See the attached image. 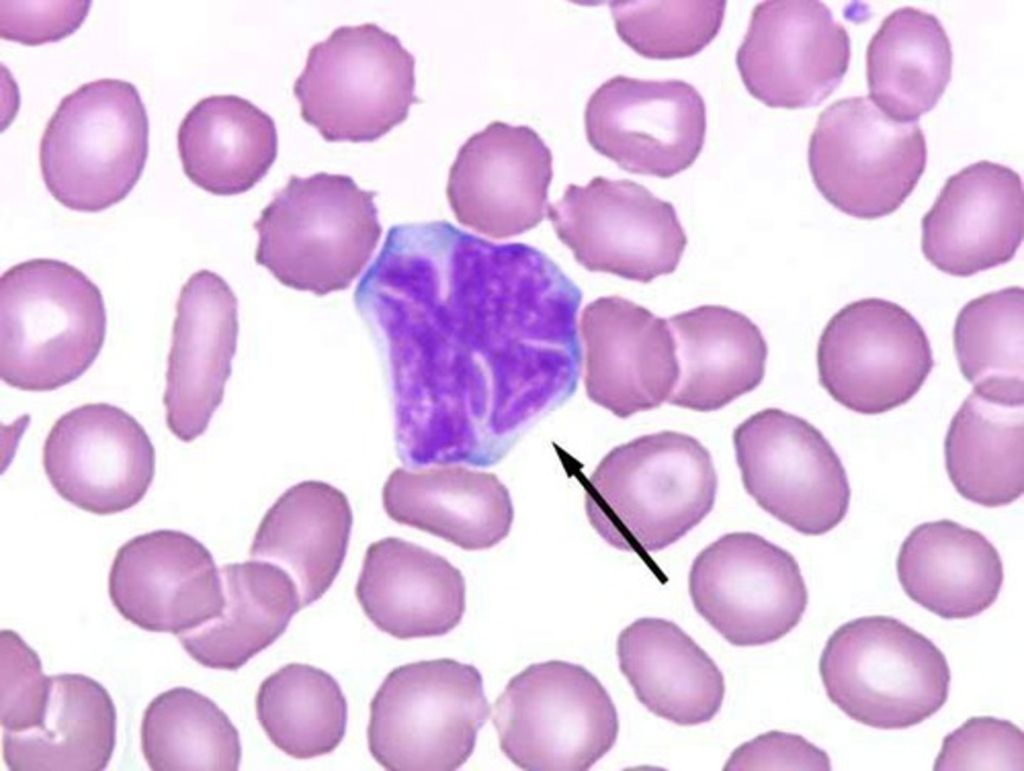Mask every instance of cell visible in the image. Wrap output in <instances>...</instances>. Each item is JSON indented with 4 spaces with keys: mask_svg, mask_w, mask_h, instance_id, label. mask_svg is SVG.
<instances>
[{
    "mask_svg": "<svg viewBox=\"0 0 1024 771\" xmlns=\"http://www.w3.org/2000/svg\"><path fill=\"white\" fill-rule=\"evenodd\" d=\"M353 300L411 468L491 466L577 389L582 292L531 245L446 220L393 225Z\"/></svg>",
    "mask_w": 1024,
    "mask_h": 771,
    "instance_id": "6da1fadb",
    "label": "cell"
},
{
    "mask_svg": "<svg viewBox=\"0 0 1024 771\" xmlns=\"http://www.w3.org/2000/svg\"><path fill=\"white\" fill-rule=\"evenodd\" d=\"M718 487L708 449L695 437L660 431L610 450L591 474L585 512L609 545L657 552L712 510Z\"/></svg>",
    "mask_w": 1024,
    "mask_h": 771,
    "instance_id": "7a4b0ae2",
    "label": "cell"
},
{
    "mask_svg": "<svg viewBox=\"0 0 1024 771\" xmlns=\"http://www.w3.org/2000/svg\"><path fill=\"white\" fill-rule=\"evenodd\" d=\"M98 286L76 267L36 258L0 279V376L24 391H52L84 374L106 335Z\"/></svg>",
    "mask_w": 1024,
    "mask_h": 771,
    "instance_id": "3957f363",
    "label": "cell"
},
{
    "mask_svg": "<svg viewBox=\"0 0 1024 771\" xmlns=\"http://www.w3.org/2000/svg\"><path fill=\"white\" fill-rule=\"evenodd\" d=\"M376 195L344 174L290 176L253 224L256 263L298 291L347 289L382 234Z\"/></svg>",
    "mask_w": 1024,
    "mask_h": 771,
    "instance_id": "277c9868",
    "label": "cell"
},
{
    "mask_svg": "<svg viewBox=\"0 0 1024 771\" xmlns=\"http://www.w3.org/2000/svg\"><path fill=\"white\" fill-rule=\"evenodd\" d=\"M149 120L136 86L103 78L66 95L39 146L42 178L64 207L99 212L122 201L142 175Z\"/></svg>",
    "mask_w": 1024,
    "mask_h": 771,
    "instance_id": "5b68a950",
    "label": "cell"
},
{
    "mask_svg": "<svg viewBox=\"0 0 1024 771\" xmlns=\"http://www.w3.org/2000/svg\"><path fill=\"white\" fill-rule=\"evenodd\" d=\"M819 674L829 700L849 718L885 730L909 728L936 714L951 681L943 652L885 615L839 626L822 650Z\"/></svg>",
    "mask_w": 1024,
    "mask_h": 771,
    "instance_id": "8992f818",
    "label": "cell"
},
{
    "mask_svg": "<svg viewBox=\"0 0 1024 771\" xmlns=\"http://www.w3.org/2000/svg\"><path fill=\"white\" fill-rule=\"evenodd\" d=\"M415 58L375 23L340 26L314 44L293 93L302 119L327 142H373L404 122L415 95Z\"/></svg>",
    "mask_w": 1024,
    "mask_h": 771,
    "instance_id": "52a82bcc",
    "label": "cell"
},
{
    "mask_svg": "<svg viewBox=\"0 0 1024 771\" xmlns=\"http://www.w3.org/2000/svg\"><path fill=\"white\" fill-rule=\"evenodd\" d=\"M490 712L473 665L447 658L401 665L371 700L368 748L387 770H455L473 753Z\"/></svg>",
    "mask_w": 1024,
    "mask_h": 771,
    "instance_id": "ba28073f",
    "label": "cell"
},
{
    "mask_svg": "<svg viewBox=\"0 0 1024 771\" xmlns=\"http://www.w3.org/2000/svg\"><path fill=\"white\" fill-rule=\"evenodd\" d=\"M501 751L529 771H582L614 746L619 720L601 682L581 665L534 663L511 678L493 706Z\"/></svg>",
    "mask_w": 1024,
    "mask_h": 771,
    "instance_id": "9c48e42d",
    "label": "cell"
},
{
    "mask_svg": "<svg viewBox=\"0 0 1024 771\" xmlns=\"http://www.w3.org/2000/svg\"><path fill=\"white\" fill-rule=\"evenodd\" d=\"M926 140L916 122H900L868 97L836 100L819 115L808 165L821 195L859 219L895 212L924 173Z\"/></svg>",
    "mask_w": 1024,
    "mask_h": 771,
    "instance_id": "30bf717a",
    "label": "cell"
},
{
    "mask_svg": "<svg viewBox=\"0 0 1024 771\" xmlns=\"http://www.w3.org/2000/svg\"><path fill=\"white\" fill-rule=\"evenodd\" d=\"M547 217L585 269L640 283L672 274L688 243L673 204L627 179L569 184Z\"/></svg>",
    "mask_w": 1024,
    "mask_h": 771,
    "instance_id": "8fae6325",
    "label": "cell"
},
{
    "mask_svg": "<svg viewBox=\"0 0 1024 771\" xmlns=\"http://www.w3.org/2000/svg\"><path fill=\"white\" fill-rule=\"evenodd\" d=\"M733 444L746 492L780 522L817 536L845 518L851 498L845 468L807 420L766 408L735 428Z\"/></svg>",
    "mask_w": 1024,
    "mask_h": 771,
    "instance_id": "7c38bea8",
    "label": "cell"
},
{
    "mask_svg": "<svg viewBox=\"0 0 1024 771\" xmlns=\"http://www.w3.org/2000/svg\"><path fill=\"white\" fill-rule=\"evenodd\" d=\"M819 382L839 404L876 415L907 403L934 366L929 339L916 318L882 298L837 311L817 345Z\"/></svg>",
    "mask_w": 1024,
    "mask_h": 771,
    "instance_id": "4fadbf2b",
    "label": "cell"
},
{
    "mask_svg": "<svg viewBox=\"0 0 1024 771\" xmlns=\"http://www.w3.org/2000/svg\"><path fill=\"white\" fill-rule=\"evenodd\" d=\"M694 608L727 642H775L801 621L808 591L794 556L752 532L725 534L694 559L688 577Z\"/></svg>",
    "mask_w": 1024,
    "mask_h": 771,
    "instance_id": "5bb4252c",
    "label": "cell"
},
{
    "mask_svg": "<svg viewBox=\"0 0 1024 771\" xmlns=\"http://www.w3.org/2000/svg\"><path fill=\"white\" fill-rule=\"evenodd\" d=\"M585 132L591 147L621 169L670 178L703 149L706 106L691 84L617 75L589 97Z\"/></svg>",
    "mask_w": 1024,
    "mask_h": 771,
    "instance_id": "9a60e30c",
    "label": "cell"
},
{
    "mask_svg": "<svg viewBox=\"0 0 1024 771\" xmlns=\"http://www.w3.org/2000/svg\"><path fill=\"white\" fill-rule=\"evenodd\" d=\"M850 57V36L826 4L773 0L753 8L736 65L754 98L771 108L802 109L839 86Z\"/></svg>",
    "mask_w": 1024,
    "mask_h": 771,
    "instance_id": "2e32d148",
    "label": "cell"
},
{
    "mask_svg": "<svg viewBox=\"0 0 1024 771\" xmlns=\"http://www.w3.org/2000/svg\"><path fill=\"white\" fill-rule=\"evenodd\" d=\"M42 463L64 500L92 514L110 515L144 498L156 456L132 415L108 403H89L56 420L44 442Z\"/></svg>",
    "mask_w": 1024,
    "mask_h": 771,
    "instance_id": "e0dca14e",
    "label": "cell"
},
{
    "mask_svg": "<svg viewBox=\"0 0 1024 771\" xmlns=\"http://www.w3.org/2000/svg\"><path fill=\"white\" fill-rule=\"evenodd\" d=\"M552 162L531 127L491 122L462 144L450 167L446 196L455 218L494 239L533 229L548 206Z\"/></svg>",
    "mask_w": 1024,
    "mask_h": 771,
    "instance_id": "ac0fdd59",
    "label": "cell"
},
{
    "mask_svg": "<svg viewBox=\"0 0 1024 771\" xmlns=\"http://www.w3.org/2000/svg\"><path fill=\"white\" fill-rule=\"evenodd\" d=\"M108 592L127 621L175 636L221 615L220 570L195 537L160 529L133 537L116 552Z\"/></svg>",
    "mask_w": 1024,
    "mask_h": 771,
    "instance_id": "d6986e66",
    "label": "cell"
},
{
    "mask_svg": "<svg viewBox=\"0 0 1024 771\" xmlns=\"http://www.w3.org/2000/svg\"><path fill=\"white\" fill-rule=\"evenodd\" d=\"M588 398L625 419L660 407L680 374L668 320L618 295L585 306L580 319Z\"/></svg>",
    "mask_w": 1024,
    "mask_h": 771,
    "instance_id": "ffe728a7",
    "label": "cell"
},
{
    "mask_svg": "<svg viewBox=\"0 0 1024 771\" xmlns=\"http://www.w3.org/2000/svg\"><path fill=\"white\" fill-rule=\"evenodd\" d=\"M1023 231L1020 175L982 160L948 177L922 218L921 247L941 272L969 277L1011 261Z\"/></svg>",
    "mask_w": 1024,
    "mask_h": 771,
    "instance_id": "44dd1931",
    "label": "cell"
},
{
    "mask_svg": "<svg viewBox=\"0 0 1024 771\" xmlns=\"http://www.w3.org/2000/svg\"><path fill=\"white\" fill-rule=\"evenodd\" d=\"M238 330L227 282L207 269L192 274L177 301L163 396L166 424L181 441L202 435L222 403Z\"/></svg>",
    "mask_w": 1024,
    "mask_h": 771,
    "instance_id": "7402d4cb",
    "label": "cell"
},
{
    "mask_svg": "<svg viewBox=\"0 0 1024 771\" xmlns=\"http://www.w3.org/2000/svg\"><path fill=\"white\" fill-rule=\"evenodd\" d=\"M366 617L397 639L447 634L465 611V581L444 557L398 537L370 544L355 588Z\"/></svg>",
    "mask_w": 1024,
    "mask_h": 771,
    "instance_id": "603a6c76",
    "label": "cell"
},
{
    "mask_svg": "<svg viewBox=\"0 0 1024 771\" xmlns=\"http://www.w3.org/2000/svg\"><path fill=\"white\" fill-rule=\"evenodd\" d=\"M382 504L393 521L465 550L501 542L514 517L509 491L495 474L459 464L393 470Z\"/></svg>",
    "mask_w": 1024,
    "mask_h": 771,
    "instance_id": "cb8c5ba5",
    "label": "cell"
},
{
    "mask_svg": "<svg viewBox=\"0 0 1024 771\" xmlns=\"http://www.w3.org/2000/svg\"><path fill=\"white\" fill-rule=\"evenodd\" d=\"M619 668L651 713L681 726L712 720L725 695L713 659L672 621L642 617L619 634Z\"/></svg>",
    "mask_w": 1024,
    "mask_h": 771,
    "instance_id": "d4e9b609",
    "label": "cell"
},
{
    "mask_svg": "<svg viewBox=\"0 0 1024 771\" xmlns=\"http://www.w3.org/2000/svg\"><path fill=\"white\" fill-rule=\"evenodd\" d=\"M353 525L347 496L319 480L299 482L267 510L249 549L295 581L302 608L319 600L344 563Z\"/></svg>",
    "mask_w": 1024,
    "mask_h": 771,
    "instance_id": "484cf974",
    "label": "cell"
},
{
    "mask_svg": "<svg viewBox=\"0 0 1024 771\" xmlns=\"http://www.w3.org/2000/svg\"><path fill=\"white\" fill-rule=\"evenodd\" d=\"M898 580L915 603L944 619H967L998 598L1004 571L996 547L949 519L924 522L902 542Z\"/></svg>",
    "mask_w": 1024,
    "mask_h": 771,
    "instance_id": "4316f807",
    "label": "cell"
},
{
    "mask_svg": "<svg viewBox=\"0 0 1024 771\" xmlns=\"http://www.w3.org/2000/svg\"><path fill=\"white\" fill-rule=\"evenodd\" d=\"M680 374L671 405L716 411L762 382L768 346L745 314L722 305H701L671 316Z\"/></svg>",
    "mask_w": 1024,
    "mask_h": 771,
    "instance_id": "83f0119b",
    "label": "cell"
},
{
    "mask_svg": "<svg viewBox=\"0 0 1024 771\" xmlns=\"http://www.w3.org/2000/svg\"><path fill=\"white\" fill-rule=\"evenodd\" d=\"M178 153L187 178L219 196L247 192L268 173L278 152L271 116L237 95L199 100L177 133Z\"/></svg>",
    "mask_w": 1024,
    "mask_h": 771,
    "instance_id": "f1b7e54d",
    "label": "cell"
},
{
    "mask_svg": "<svg viewBox=\"0 0 1024 771\" xmlns=\"http://www.w3.org/2000/svg\"><path fill=\"white\" fill-rule=\"evenodd\" d=\"M219 570L221 615L177 637L202 666L233 671L273 644L302 605L295 581L274 563L253 559Z\"/></svg>",
    "mask_w": 1024,
    "mask_h": 771,
    "instance_id": "f546056e",
    "label": "cell"
},
{
    "mask_svg": "<svg viewBox=\"0 0 1024 771\" xmlns=\"http://www.w3.org/2000/svg\"><path fill=\"white\" fill-rule=\"evenodd\" d=\"M40 725L3 731V760L10 770H82L107 767L116 744L117 715L109 692L83 674L50 676Z\"/></svg>",
    "mask_w": 1024,
    "mask_h": 771,
    "instance_id": "4dcf8cb0",
    "label": "cell"
},
{
    "mask_svg": "<svg viewBox=\"0 0 1024 771\" xmlns=\"http://www.w3.org/2000/svg\"><path fill=\"white\" fill-rule=\"evenodd\" d=\"M951 70L952 49L942 23L917 8L886 16L867 46L869 98L900 122H913L935 107Z\"/></svg>",
    "mask_w": 1024,
    "mask_h": 771,
    "instance_id": "1f68e13d",
    "label": "cell"
},
{
    "mask_svg": "<svg viewBox=\"0 0 1024 771\" xmlns=\"http://www.w3.org/2000/svg\"><path fill=\"white\" fill-rule=\"evenodd\" d=\"M1023 442L1024 402L973 389L952 418L944 443L946 471L957 492L991 508L1019 499Z\"/></svg>",
    "mask_w": 1024,
    "mask_h": 771,
    "instance_id": "d6a6232c",
    "label": "cell"
},
{
    "mask_svg": "<svg viewBox=\"0 0 1024 771\" xmlns=\"http://www.w3.org/2000/svg\"><path fill=\"white\" fill-rule=\"evenodd\" d=\"M256 716L270 741L295 759L334 751L342 742L348 707L338 682L326 671L289 663L259 686Z\"/></svg>",
    "mask_w": 1024,
    "mask_h": 771,
    "instance_id": "836d02e7",
    "label": "cell"
},
{
    "mask_svg": "<svg viewBox=\"0 0 1024 771\" xmlns=\"http://www.w3.org/2000/svg\"><path fill=\"white\" fill-rule=\"evenodd\" d=\"M141 749L150 769L237 770L239 733L207 696L187 687L157 695L144 711Z\"/></svg>",
    "mask_w": 1024,
    "mask_h": 771,
    "instance_id": "e575fe53",
    "label": "cell"
},
{
    "mask_svg": "<svg viewBox=\"0 0 1024 771\" xmlns=\"http://www.w3.org/2000/svg\"><path fill=\"white\" fill-rule=\"evenodd\" d=\"M1024 299L1019 286L970 300L953 330L959 369L974 389L991 397L1024 402Z\"/></svg>",
    "mask_w": 1024,
    "mask_h": 771,
    "instance_id": "d590c367",
    "label": "cell"
},
{
    "mask_svg": "<svg viewBox=\"0 0 1024 771\" xmlns=\"http://www.w3.org/2000/svg\"><path fill=\"white\" fill-rule=\"evenodd\" d=\"M615 30L632 50L648 59L692 57L718 34L726 1H612Z\"/></svg>",
    "mask_w": 1024,
    "mask_h": 771,
    "instance_id": "8d00e7d4",
    "label": "cell"
},
{
    "mask_svg": "<svg viewBox=\"0 0 1024 771\" xmlns=\"http://www.w3.org/2000/svg\"><path fill=\"white\" fill-rule=\"evenodd\" d=\"M1 709L3 731L21 732L43 720L50 677L42 671L38 654L13 630L0 633Z\"/></svg>",
    "mask_w": 1024,
    "mask_h": 771,
    "instance_id": "74e56055",
    "label": "cell"
},
{
    "mask_svg": "<svg viewBox=\"0 0 1024 771\" xmlns=\"http://www.w3.org/2000/svg\"><path fill=\"white\" fill-rule=\"evenodd\" d=\"M933 769L1023 770V733L1008 720L971 717L943 739Z\"/></svg>",
    "mask_w": 1024,
    "mask_h": 771,
    "instance_id": "f35d334b",
    "label": "cell"
},
{
    "mask_svg": "<svg viewBox=\"0 0 1024 771\" xmlns=\"http://www.w3.org/2000/svg\"><path fill=\"white\" fill-rule=\"evenodd\" d=\"M90 1H0V35L27 46L57 42L80 28Z\"/></svg>",
    "mask_w": 1024,
    "mask_h": 771,
    "instance_id": "ab89813d",
    "label": "cell"
},
{
    "mask_svg": "<svg viewBox=\"0 0 1024 771\" xmlns=\"http://www.w3.org/2000/svg\"><path fill=\"white\" fill-rule=\"evenodd\" d=\"M828 754L803 736L778 730L738 746L723 770H830Z\"/></svg>",
    "mask_w": 1024,
    "mask_h": 771,
    "instance_id": "60d3db41",
    "label": "cell"
}]
</instances>
